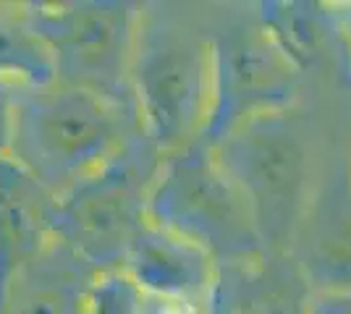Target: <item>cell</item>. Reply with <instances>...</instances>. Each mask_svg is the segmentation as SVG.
<instances>
[{
  "label": "cell",
  "mask_w": 351,
  "mask_h": 314,
  "mask_svg": "<svg viewBox=\"0 0 351 314\" xmlns=\"http://www.w3.org/2000/svg\"><path fill=\"white\" fill-rule=\"evenodd\" d=\"M171 53H165V58L160 55L158 60H152L147 68V94L152 103V118L162 129H171L186 116L194 79V63L189 55L178 58Z\"/></svg>",
  "instance_id": "3"
},
{
  "label": "cell",
  "mask_w": 351,
  "mask_h": 314,
  "mask_svg": "<svg viewBox=\"0 0 351 314\" xmlns=\"http://www.w3.org/2000/svg\"><path fill=\"white\" fill-rule=\"evenodd\" d=\"M58 50L82 71H108L118 55V24L110 14L87 11L58 24Z\"/></svg>",
  "instance_id": "2"
},
{
  "label": "cell",
  "mask_w": 351,
  "mask_h": 314,
  "mask_svg": "<svg viewBox=\"0 0 351 314\" xmlns=\"http://www.w3.org/2000/svg\"><path fill=\"white\" fill-rule=\"evenodd\" d=\"M21 136L29 144V155H37L34 163L58 173L100 155L113 139V123L89 94H63L29 113Z\"/></svg>",
  "instance_id": "1"
}]
</instances>
